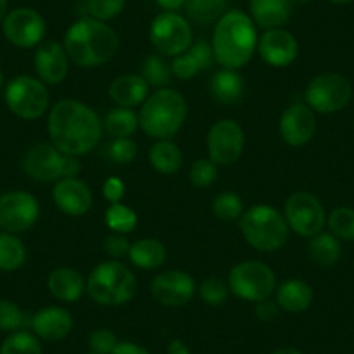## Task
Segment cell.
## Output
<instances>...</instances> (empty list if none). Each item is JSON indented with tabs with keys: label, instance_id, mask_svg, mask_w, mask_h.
I'll return each mask as SVG.
<instances>
[{
	"label": "cell",
	"instance_id": "obj_5",
	"mask_svg": "<svg viewBox=\"0 0 354 354\" xmlns=\"http://www.w3.org/2000/svg\"><path fill=\"white\" fill-rule=\"evenodd\" d=\"M87 294L100 306H122L132 301L138 292V280L127 266L117 261L101 262L87 278Z\"/></svg>",
	"mask_w": 354,
	"mask_h": 354
},
{
	"label": "cell",
	"instance_id": "obj_19",
	"mask_svg": "<svg viewBox=\"0 0 354 354\" xmlns=\"http://www.w3.org/2000/svg\"><path fill=\"white\" fill-rule=\"evenodd\" d=\"M316 132L315 111L306 104H292L280 118V134L288 146H304Z\"/></svg>",
	"mask_w": 354,
	"mask_h": 354
},
{
	"label": "cell",
	"instance_id": "obj_12",
	"mask_svg": "<svg viewBox=\"0 0 354 354\" xmlns=\"http://www.w3.org/2000/svg\"><path fill=\"white\" fill-rule=\"evenodd\" d=\"M245 134L240 124L234 120H219L210 127L207 136L209 156L216 165H233L243 153Z\"/></svg>",
	"mask_w": 354,
	"mask_h": 354
},
{
	"label": "cell",
	"instance_id": "obj_13",
	"mask_svg": "<svg viewBox=\"0 0 354 354\" xmlns=\"http://www.w3.org/2000/svg\"><path fill=\"white\" fill-rule=\"evenodd\" d=\"M39 200L28 192H9L0 196V227L8 233H23L37 223Z\"/></svg>",
	"mask_w": 354,
	"mask_h": 354
},
{
	"label": "cell",
	"instance_id": "obj_8",
	"mask_svg": "<svg viewBox=\"0 0 354 354\" xmlns=\"http://www.w3.org/2000/svg\"><path fill=\"white\" fill-rule=\"evenodd\" d=\"M6 104L23 120L40 118L49 108V93L40 78L19 75L6 87Z\"/></svg>",
	"mask_w": 354,
	"mask_h": 354
},
{
	"label": "cell",
	"instance_id": "obj_47",
	"mask_svg": "<svg viewBox=\"0 0 354 354\" xmlns=\"http://www.w3.org/2000/svg\"><path fill=\"white\" fill-rule=\"evenodd\" d=\"M278 304L271 299H264L261 302H255V315H257L259 319L262 322H271L278 316Z\"/></svg>",
	"mask_w": 354,
	"mask_h": 354
},
{
	"label": "cell",
	"instance_id": "obj_17",
	"mask_svg": "<svg viewBox=\"0 0 354 354\" xmlns=\"http://www.w3.org/2000/svg\"><path fill=\"white\" fill-rule=\"evenodd\" d=\"M257 50L266 64L274 68H285L294 63L299 54V44L290 32L283 28L266 30L259 39Z\"/></svg>",
	"mask_w": 354,
	"mask_h": 354
},
{
	"label": "cell",
	"instance_id": "obj_30",
	"mask_svg": "<svg viewBox=\"0 0 354 354\" xmlns=\"http://www.w3.org/2000/svg\"><path fill=\"white\" fill-rule=\"evenodd\" d=\"M186 16L195 25L207 26L217 23L227 9V0H186Z\"/></svg>",
	"mask_w": 354,
	"mask_h": 354
},
{
	"label": "cell",
	"instance_id": "obj_3",
	"mask_svg": "<svg viewBox=\"0 0 354 354\" xmlns=\"http://www.w3.org/2000/svg\"><path fill=\"white\" fill-rule=\"evenodd\" d=\"M68 57L82 68L108 63L118 49V37L111 26L94 18H80L64 35Z\"/></svg>",
	"mask_w": 354,
	"mask_h": 354
},
{
	"label": "cell",
	"instance_id": "obj_40",
	"mask_svg": "<svg viewBox=\"0 0 354 354\" xmlns=\"http://www.w3.org/2000/svg\"><path fill=\"white\" fill-rule=\"evenodd\" d=\"M25 323L26 316L15 302L8 299L0 301V330L2 332H18L25 326Z\"/></svg>",
	"mask_w": 354,
	"mask_h": 354
},
{
	"label": "cell",
	"instance_id": "obj_48",
	"mask_svg": "<svg viewBox=\"0 0 354 354\" xmlns=\"http://www.w3.org/2000/svg\"><path fill=\"white\" fill-rule=\"evenodd\" d=\"M111 354H149L142 346L132 342H118Z\"/></svg>",
	"mask_w": 354,
	"mask_h": 354
},
{
	"label": "cell",
	"instance_id": "obj_21",
	"mask_svg": "<svg viewBox=\"0 0 354 354\" xmlns=\"http://www.w3.org/2000/svg\"><path fill=\"white\" fill-rule=\"evenodd\" d=\"M32 328L40 339L56 342L71 332L73 318L63 308H44L32 318Z\"/></svg>",
	"mask_w": 354,
	"mask_h": 354
},
{
	"label": "cell",
	"instance_id": "obj_27",
	"mask_svg": "<svg viewBox=\"0 0 354 354\" xmlns=\"http://www.w3.org/2000/svg\"><path fill=\"white\" fill-rule=\"evenodd\" d=\"M245 91V82L236 70L217 71L210 80V94L216 101L223 104H234L241 100Z\"/></svg>",
	"mask_w": 354,
	"mask_h": 354
},
{
	"label": "cell",
	"instance_id": "obj_50",
	"mask_svg": "<svg viewBox=\"0 0 354 354\" xmlns=\"http://www.w3.org/2000/svg\"><path fill=\"white\" fill-rule=\"evenodd\" d=\"M156 2H158L160 8L165 9V11L169 12L177 11V9L183 8V6L186 4V0H156Z\"/></svg>",
	"mask_w": 354,
	"mask_h": 354
},
{
	"label": "cell",
	"instance_id": "obj_46",
	"mask_svg": "<svg viewBox=\"0 0 354 354\" xmlns=\"http://www.w3.org/2000/svg\"><path fill=\"white\" fill-rule=\"evenodd\" d=\"M125 195V185L118 177H110L103 185V196L111 203H118Z\"/></svg>",
	"mask_w": 354,
	"mask_h": 354
},
{
	"label": "cell",
	"instance_id": "obj_39",
	"mask_svg": "<svg viewBox=\"0 0 354 354\" xmlns=\"http://www.w3.org/2000/svg\"><path fill=\"white\" fill-rule=\"evenodd\" d=\"M85 8L91 18L104 23L115 19L124 11L125 0H87Z\"/></svg>",
	"mask_w": 354,
	"mask_h": 354
},
{
	"label": "cell",
	"instance_id": "obj_35",
	"mask_svg": "<svg viewBox=\"0 0 354 354\" xmlns=\"http://www.w3.org/2000/svg\"><path fill=\"white\" fill-rule=\"evenodd\" d=\"M0 354H42V346L35 335L25 330H18L2 342Z\"/></svg>",
	"mask_w": 354,
	"mask_h": 354
},
{
	"label": "cell",
	"instance_id": "obj_51",
	"mask_svg": "<svg viewBox=\"0 0 354 354\" xmlns=\"http://www.w3.org/2000/svg\"><path fill=\"white\" fill-rule=\"evenodd\" d=\"M8 16V0H0V21H4Z\"/></svg>",
	"mask_w": 354,
	"mask_h": 354
},
{
	"label": "cell",
	"instance_id": "obj_16",
	"mask_svg": "<svg viewBox=\"0 0 354 354\" xmlns=\"http://www.w3.org/2000/svg\"><path fill=\"white\" fill-rule=\"evenodd\" d=\"M66 155L47 142H39L26 151L23 158V170L33 181L53 183L63 179Z\"/></svg>",
	"mask_w": 354,
	"mask_h": 354
},
{
	"label": "cell",
	"instance_id": "obj_26",
	"mask_svg": "<svg viewBox=\"0 0 354 354\" xmlns=\"http://www.w3.org/2000/svg\"><path fill=\"white\" fill-rule=\"evenodd\" d=\"M315 294L311 285L302 280H287L277 288L278 308L287 313H302L311 306Z\"/></svg>",
	"mask_w": 354,
	"mask_h": 354
},
{
	"label": "cell",
	"instance_id": "obj_25",
	"mask_svg": "<svg viewBox=\"0 0 354 354\" xmlns=\"http://www.w3.org/2000/svg\"><path fill=\"white\" fill-rule=\"evenodd\" d=\"M149 85L139 75H122L110 85V97L122 108H132L148 100Z\"/></svg>",
	"mask_w": 354,
	"mask_h": 354
},
{
	"label": "cell",
	"instance_id": "obj_15",
	"mask_svg": "<svg viewBox=\"0 0 354 354\" xmlns=\"http://www.w3.org/2000/svg\"><path fill=\"white\" fill-rule=\"evenodd\" d=\"M195 280L186 271L170 270L156 274L151 281V295L169 308H181L195 295Z\"/></svg>",
	"mask_w": 354,
	"mask_h": 354
},
{
	"label": "cell",
	"instance_id": "obj_4",
	"mask_svg": "<svg viewBox=\"0 0 354 354\" xmlns=\"http://www.w3.org/2000/svg\"><path fill=\"white\" fill-rule=\"evenodd\" d=\"M188 115L186 100L172 88H160L142 103L139 125L153 139H169L183 127Z\"/></svg>",
	"mask_w": 354,
	"mask_h": 354
},
{
	"label": "cell",
	"instance_id": "obj_29",
	"mask_svg": "<svg viewBox=\"0 0 354 354\" xmlns=\"http://www.w3.org/2000/svg\"><path fill=\"white\" fill-rule=\"evenodd\" d=\"M149 163L160 174H176L183 167V153L179 146L169 139H160L149 149Z\"/></svg>",
	"mask_w": 354,
	"mask_h": 354
},
{
	"label": "cell",
	"instance_id": "obj_44",
	"mask_svg": "<svg viewBox=\"0 0 354 354\" xmlns=\"http://www.w3.org/2000/svg\"><path fill=\"white\" fill-rule=\"evenodd\" d=\"M118 340L111 330L100 328L88 333V349L94 354H111Z\"/></svg>",
	"mask_w": 354,
	"mask_h": 354
},
{
	"label": "cell",
	"instance_id": "obj_37",
	"mask_svg": "<svg viewBox=\"0 0 354 354\" xmlns=\"http://www.w3.org/2000/svg\"><path fill=\"white\" fill-rule=\"evenodd\" d=\"M172 68L165 63L163 59H160L158 56H149L148 59L142 64V75L146 84L151 85V87H165L172 80Z\"/></svg>",
	"mask_w": 354,
	"mask_h": 354
},
{
	"label": "cell",
	"instance_id": "obj_56",
	"mask_svg": "<svg viewBox=\"0 0 354 354\" xmlns=\"http://www.w3.org/2000/svg\"><path fill=\"white\" fill-rule=\"evenodd\" d=\"M91 354H94V353H91Z\"/></svg>",
	"mask_w": 354,
	"mask_h": 354
},
{
	"label": "cell",
	"instance_id": "obj_1",
	"mask_svg": "<svg viewBox=\"0 0 354 354\" xmlns=\"http://www.w3.org/2000/svg\"><path fill=\"white\" fill-rule=\"evenodd\" d=\"M50 142L63 155L82 156L93 151L103 136V122L87 104L64 100L54 104L47 120Z\"/></svg>",
	"mask_w": 354,
	"mask_h": 354
},
{
	"label": "cell",
	"instance_id": "obj_7",
	"mask_svg": "<svg viewBox=\"0 0 354 354\" xmlns=\"http://www.w3.org/2000/svg\"><path fill=\"white\" fill-rule=\"evenodd\" d=\"M277 288V278L270 266L261 261H243L230 273V290L248 302L270 299Z\"/></svg>",
	"mask_w": 354,
	"mask_h": 354
},
{
	"label": "cell",
	"instance_id": "obj_54",
	"mask_svg": "<svg viewBox=\"0 0 354 354\" xmlns=\"http://www.w3.org/2000/svg\"><path fill=\"white\" fill-rule=\"evenodd\" d=\"M294 4H306V2H309V0H292Z\"/></svg>",
	"mask_w": 354,
	"mask_h": 354
},
{
	"label": "cell",
	"instance_id": "obj_55",
	"mask_svg": "<svg viewBox=\"0 0 354 354\" xmlns=\"http://www.w3.org/2000/svg\"><path fill=\"white\" fill-rule=\"evenodd\" d=\"M2 84H4V75H2V70H0V87H2Z\"/></svg>",
	"mask_w": 354,
	"mask_h": 354
},
{
	"label": "cell",
	"instance_id": "obj_43",
	"mask_svg": "<svg viewBox=\"0 0 354 354\" xmlns=\"http://www.w3.org/2000/svg\"><path fill=\"white\" fill-rule=\"evenodd\" d=\"M136 155H138V145L129 138H118L108 146V156L120 165L131 163L136 158Z\"/></svg>",
	"mask_w": 354,
	"mask_h": 354
},
{
	"label": "cell",
	"instance_id": "obj_41",
	"mask_svg": "<svg viewBox=\"0 0 354 354\" xmlns=\"http://www.w3.org/2000/svg\"><path fill=\"white\" fill-rule=\"evenodd\" d=\"M198 294L203 302L210 306H221L227 301L230 285L224 283L221 278H207L198 288Z\"/></svg>",
	"mask_w": 354,
	"mask_h": 354
},
{
	"label": "cell",
	"instance_id": "obj_49",
	"mask_svg": "<svg viewBox=\"0 0 354 354\" xmlns=\"http://www.w3.org/2000/svg\"><path fill=\"white\" fill-rule=\"evenodd\" d=\"M167 351H169V354H192V351H189V347L186 346L183 340L179 339H174L170 340L169 347H167Z\"/></svg>",
	"mask_w": 354,
	"mask_h": 354
},
{
	"label": "cell",
	"instance_id": "obj_52",
	"mask_svg": "<svg viewBox=\"0 0 354 354\" xmlns=\"http://www.w3.org/2000/svg\"><path fill=\"white\" fill-rule=\"evenodd\" d=\"M273 354H302V353L299 349H295V347H283V349L277 351V353Z\"/></svg>",
	"mask_w": 354,
	"mask_h": 354
},
{
	"label": "cell",
	"instance_id": "obj_42",
	"mask_svg": "<svg viewBox=\"0 0 354 354\" xmlns=\"http://www.w3.org/2000/svg\"><path fill=\"white\" fill-rule=\"evenodd\" d=\"M216 177L217 165L210 158L196 160L192 165V170H189V181L195 186H198V188H207V186H210L216 181Z\"/></svg>",
	"mask_w": 354,
	"mask_h": 354
},
{
	"label": "cell",
	"instance_id": "obj_36",
	"mask_svg": "<svg viewBox=\"0 0 354 354\" xmlns=\"http://www.w3.org/2000/svg\"><path fill=\"white\" fill-rule=\"evenodd\" d=\"M212 212L217 219L224 221V223H231V221L240 219L243 210V202L240 196L233 192L221 193L214 198L212 202Z\"/></svg>",
	"mask_w": 354,
	"mask_h": 354
},
{
	"label": "cell",
	"instance_id": "obj_2",
	"mask_svg": "<svg viewBox=\"0 0 354 354\" xmlns=\"http://www.w3.org/2000/svg\"><path fill=\"white\" fill-rule=\"evenodd\" d=\"M257 42L254 21L238 9L226 11L214 28V59L227 70H238L254 56Z\"/></svg>",
	"mask_w": 354,
	"mask_h": 354
},
{
	"label": "cell",
	"instance_id": "obj_34",
	"mask_svg": "<svg viewBox=\"0 0 354 354\" xmlns=\"http://www.w3.org/2000/svg\"><path fill=\"white\" fill-rule=\"evenodd\" d=\"M104 221H106V226L113 233H131L138 226V214L129 209L127 205H122L120 202L111 203L106 212H104Z\"/></svg>",
	"mask_w": 354,
	"mask_h": 354
},
{
	"label": "cell",
	"instance_id": "obj_9",
	"mask_svg": "<svg viewBox=\"0 0 354 354\" xmlns=\"http://www.w3.org/2000/svg\"><path fill=\"white\" fill-rule=\"evenodd\" d=\"M353 96L351 82L340 73H322L306 87V103L313 111L328 115L344 110Z\"/></svg>",
	"mask_w": 354,
	"mask_h": 354
},
{
	"label": "cell",
	"instance_id": "obj_22",
	"mask_svg": "<svg viewBox=\"0 0 354 354\" xmlns=\"http://www.w3.org/2000/svg\"><path fill=\"white\" fill-rule=\"evenodd\" d=\"M214 63V50L212 44L209 42H200L193 44L186 53L176 56V59L172 61L170 68H172V73L181 80H188V78L198 75L202 70L212 66Z\"/></svg>",
	"mask_w": 354,
	"mask_h": 354
},
{
	"label": "cell",
	"instance_id": "obj_10",
	"mask_svg": "<svg viewBox=\"0 0 354 354\" xmlns=\"http://www.w3.org/2000/svg\"><path fill=\"white\" fill-rule=\"evenodd\" d=\"M149 39L163 56H179L192 47V25L177 12L165 11L153 19Z\"/></svg>",
	"mask_w": 354,
	"mask_h": 354
},
{
	"label": "cell",
	"instance_id": "obj_45",
	"mask_svg": "<svg viewBox=\"0 0 354 354\" xmlns=\"http://www.w3.org/2000/svg\"><path fill=\"white\" fill-rule=\"evenodd\" d=\"M104 252L110 254L111 257H124V255H129V248H131V243L127 241V238L122 236V234L113 233L104 240Z\"/></svg>",
	"mask_w": 354,
	"mask_h": 354
},
{
	"label": "cell",
	"instance_id": "obj_28",
	"mask_svg": "<svg viewBox=\"0 0 354 354\" xmlns=\"http://www.w3.org/2000/svg\"><path fill=\"white\" fill-rule=\"evenodd\" d=\"M129 259H131L132 264L141 268V270H156L165 262L167 248L162 241L145 238V240H138L131 243Z\"/></svg>",
	"mask_w": 354,
	"mask_h": 354
},
{
	"label": "cell",
	"instance_id": "obj_20",
	"mask_svg": "<svg viewBox=\"0 0 354 354\" xmlns=\"http://www.w3.org/2000/svg\"><path fill=\"white\" fill-rule=\"evenodd\" d=\"M68 54L61 44L46 42L35 53V71L44 84L57 85L66 78Z\"/></svg>",
	"mask_w": 354,
	"mask_h": 354
},
{
	"label": "cell",
	"instance_id": "obj_24",
	"mask_svg": "<svg viewBox=\"0 0 354 354\" xmlns=\"http://www.w3.org/2000/svg\"><path fill=\"white\" fill-rule=\"evenodd\" d=\"M47 287L57 301L77 302L84 295L87 281L73 268H57L49 274Z\"/></svg>",
	"mask_w": 354,
	"mask_h": 354
},
{
	"label": "cell",
	"instance_id": "obj_38",
	"mask_svg": "<svg viewBox=\"0 0 354 354\" xmlns=\"http://www.w3.org/2000/svg\"><path fill=\"white\" fill-rule=\"evenodd\" d=\"M328 230L340 240H354V210L349 207L332 210L328 217Z\"/></svg>",
	"mask_w": 354,
	"mask_h": 354
},
{
	"label": "cell",
	"instance_id": "obj_18",
	"mask_svg": "<svg viewBox=\"0 0 354 354\" xmlns=\"http://www.w3.org/2000/svg\"><path fill=\"white\" fill-rule=\"evenodd\" d=\"M53 200L57 209L71 217H80L93 207V193L84 181L77 177H63L56 183Z\"/></svg>",
	"mask_w": 354,
	"mask_h": 354
},
{
	"label": "cell",
	"instance_id": "obj_53",
	"mask_svg": "<svg viewBox=\"0 0 354 354\" xmlns=\"http://www.w3.org/2000/svg\"><path fill=\"white\" fill-rule=\"evenodd\" d=\"M328 2H333V4H349L353 0H328Z\"/></svg>",
	"mask_w": 354,
	"mask_h": 354
},
{
	"label": "cell",
	"instance_id": "obj_33",
	"mask_svg": "<svg viewBox=\"0 0 354 354\" xmlns=\"http://www.w3.org/2000/svg\"><path fill=\"white\" fill-rule=\"evenodd\" d=\"M139 125V117L131 110V108H115V110L108 111L106 118L103 122V127L106 129L108 134L113 136L115 139L118 138H129L136 132Z\"/></svg>",
	"mask_w": 354,
	"mask_h": 354
},
{
	"label": "cell",
	"instance_id": "obj_6",
	"mask_svg": "<svg viewBox=\"0 0 354 354\" xmlns=\"http://www.w3.org/2000/svg\"><path fill=\"white\" fill-rule=\"evenodd\" d=\"M240 230L247 243L261 252L280 250L288 240V224L285 216L264 203L248 207L241 214Z\"/></svg>",
	"mask_w": 354,
	"mask_h": 354
},
{
	"label": "cell",
	"instance_id": "obj_32",
	"mask_svg": "<svg viewBox=\"0 0 354 354\" xmlns=\"http://www.w3.org/2000/svg\"><path fill=\"white\" fill-rule=\"evenodd\" d=\"M26 261L23 241L12 233H0V271L19 270Z\"/></svg>",
	"mask_w": 354,
	"mask_h": 354
},
{
	"label": "cell",
	"instance_id": "obj_31",
	"mask_svg": "<svg viewBox=\"0 0 354 354\" xmlns=\"http://www.w3.org/2000/svg\"><path fill=\"white\" fill-rule=\"evenodd\" d=\"M308 250L313 261L318 266H323V268H330V266L337 264L340 254H342L339 238L333 236L332 233H318L316 236H313L308 245Z\"/></svg>",
	"mask_w": 354,
	"mask_h": 354
},
{
	"label": "cell",
	"instance_id": "obj_11",
	"mask_svg": "<svg viewBox=\"0 0 354 354\" xmlns=\"http://www.w3.org/2000/svg\"><path fill=\"white\" fill-rule=\"evenodd\" d=\"M285 221L299 236L313 238L323 231L326 223L325 209L315 195L297 192L285 203Z\"/></svg>",
	"mask_w": 354,
	"mask_h": 354
},
{
	"label": "cell",
	"instance_id": "obj_14",
	"mask_svg": "<svg viewBox=\"0 0 354 354\" xmlns=\"http://www.w3.org/2000/svg\"><path fill=\"white\" fill-rule=\"evenodd\" d=\"M4 35L12 46L30 49L46 37L47 26L42 16L30 8H18L4 18Z\"/></svg>",
	"mask_w": 354,
	"mask_h": 354
},
{
	"label": "cell",
	"instance_id": "obj_23",
	"mask_svg": "<svg viewBox=\"0 0 354 354\" xmlns=\"http://www.w3.org/2000/svg\"><path fill=\"white\" fill-rule=\"evenodd\" d=\"M292 0H250L254 23L264 30L281 28L290 19Z\"/></svg>",
	"mask_w": 354,
	"mask_h": 354
}]
</instances>
